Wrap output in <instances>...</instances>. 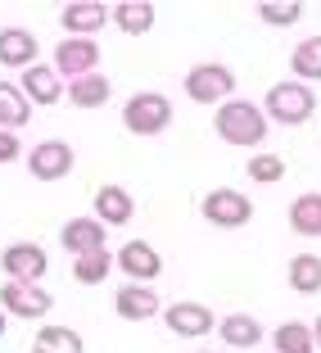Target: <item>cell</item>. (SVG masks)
<instances>
[{"label":"cell","mask_w":321,"mask_h":353,"mask_svg":"<svg viewBox=\"0 0 321 353\" xmlns=\"http://www.w3.org/2000/svg\"><path fill=\"white\" fill-rule=\"evenodd\" d=\"M218 136L227 145H258L267 141V114L253 100H227L218 104Z\"/></svg>","instance_id":"cell-1"},{"label":"cell","mask_w":321,"mask_h":353,"mask_svg":"<svg viewBox=\"0 0 321 353\" xmlns=\"http://www.w3.org/2000/svg\"><path fill=\"white\" fill-rule=\"evenodd\" d=\"M262 114H267V123L303 127L312 114H317V95H312V86H303V82H276L267 91V100H262Z\"/></svg>","instance_id":"cell-2"},{"label":"cell","mask_w":321,"mask_h":353,"mask_svg":"<svg viewBox=\"0 0 321 353\" xmlns=\"http://www.w3.org/2000/svg\"><path fill=\"white\" fill-rule=\"evenodd\" d=\"M167 123H172V104L163 91H136L123 104V127L132 136H158L167 132Z\"/></svg>","instance_id":"cell-3"},{"label":"cell","mask_w":321,"mask_h":353,"mask_svg":"<svg viewBox=\"0 0 321 353\" xmlns=\"http://www.w3.org/2000/svg\"><path fill=\"white\" fill-rule=\"evenodd\" d=\"M231 91H236V73L227 63H195L186 73V95L195 104H227Z\"/></svg>","instance_id":"cell-4"},{"label":"cell","mask_w":321,"mask_h":353,"mask_svg":"<svg viewBox=\"0 0 321 353\" xmlns=\"http://www.w3.org/2000/svg\"><path fill=\"white\" fill-rule=\"evenodd\" d=\"M199 213H204L213 227H227V231H236V227H245L249 218H253V204H249V195H240V190H208L204 195V204H199Z\"/></svg>","instance_id":"cell-5"},{"label":"cell","mask_w":321,"mask_h":353,"mask_svg":"<svg viewBox=\"0 0 321 353\" xmlns=\"http://www.w3.org/2000/svg\"><path fill=\"white\" fill-rule=\"evenodd\" d=\"M0 308L14 312V317L37 322V317H45V312L54 308V299H50V290L37 285V281H10V285H0Z\"/></svg>","instance_id":"cell-6"},{"label":"cell","mask_w":321,"mask_h":353,"mask_svg":"<svg viewBox=\"0 0 321 353\" xmlns=\"http://www.w3.org/2000/svg\"><path fill=\"white\" fill-rule=\"evenodd\" d=\"M95 68H100V46L91 37H68V41L54 46V73H63L68 82L95 73Z\"/></svg>","instance_id":"cell-7"},{"label":"cell","mask_w":321,"mask_h":353,"mask_svg":"<svg viewBox=\"0 0 321 353\" xmlns=\"http://www.w3.org/2000/svg\"><path fill=\"white\" fill-rule=\"evenodd\" d=\"M28 172L37 181H59L73 172V145L68 141H37V150L28 154Z\"/></svg>","instance_id":"cell-8"},{"label":"cell","mask_w":321,"mask_h":353,"mask_svg":"<svg viewBox=\"0 0 321 353\" xmlns=\"http://www.w3.org/2000/svg\"><path fill=\"white\" fill-rule=\"evenodd\" d=\"M163 322L172 335H186V340H199V335L218 331V317H213L208 303H172V308H163Z\"/></svg>","instance_id":"cell-9"},{"label":"cell","mask_w":321,"mask_h":353,"mask_svg":"<svg viewBox=\"0 0 321 353\" xmlns=\"http://www.w3.org/2000/svg\"><path fill=\"white\" fill-rule=\"evenodd\" d=\"M0 268H5V276H10V281H41L45 268H50V259H45L41 245L19 240V245H10V250L0 254Z\"/></svg>","instance_id":"cell-10"},{"label":"cell","mask_w":321,"mask_h":353,"mask_svg":"<svg viewBox=\"0 0 321 353\" xmlns=\"http://www.w3.org/2000/svg\"><path fill=\"white\" fill-rule=\"evenodd\" d=\"M118 268L127 272L132 281H141V285H149V281L163 272V254L149 245V240H127L123 250H118Z\"/></svg>","instance_id":"cell-11"},{"label":"cell","mask_w":321,"mask_h":353,"mask_svg":"<svg viewBox=\"0 0 321 353\" xmlns=\"http://www.w3.org/2000/svg\"><path fill=\"white\" fill-rule=\"evenodd\" d=\"M114 308H118V317H127V322H149V317L158 312V294H154V285L132 281V285H118Z\"/></svg>","instance_id":"cell-12"},{"label":"cell","mask_w":321,"mask_h":353,"mask_svg":"<svg viewBox=\"0 0 321 353\" xmlns=\"http://www.w3.org/2000/svg\"><path fill=\"white\" fill-rule=\"evenodd\" d=\"M19 91L28 95L32 104H59L63 82H59V73H54V68H45V63H32V68H23Z\"/></svg>","instance_id":"cell-13"},{"label":"cell","mask_w":321,"mask_h":353,"mask_svg":"<svg viewBox=\"0 0 321 353\" xmlns=\"http://www.w3.org/2000/svg\"><path fill=\"white\" fill-rule=\"evenodd\" d=\"M132 213H136V204L123 186H100L95 190V222H104V227H127Z\"/></svg>","instance_id":"cell-14"},{"label":"cell","mask_w":321,"mask_h":353,"mask_svg":"<svg viewBox=\"0 0 321 353\" xmlns=\"http://www.w3.org/2000/svg\"><path fill=\"white\" fill-rule=\"evenodd\" d=\"M59 240H63V250L73 254V259H77V254H91V250H104V222L73 218V222H63Z\"/></svg>","instance_id":"cell-15"},{"label":"cell","mask_w":321,"mask_h":353,"mask_svg":"<svg viewBox=\"0 0 321 353\" xmlns=\"http://www.w3.org/2000/svg\"><path fill=\"white\" fill-rule=\"evenodd\" d=\"M0 63L5 68H32L37 63V37L28 28H5L0 32Z\"/></svg>","instance_id":"cell-16"},{"label":"cell","mask_w":321,"mask_h":353,"mask_svg":"<svg viewBox=\"0 0 321 353\" xmlns=\"http://www.w3.org/2000/svg\"><path fill=\"white\" fill-rule=\"evenodd\" d=\"M218 335H222V344H231V349H258L262 326L253 322L249 312H231V317L218 322Z\"/></svg>","instance_id":"cell-17"},{"label":"cell","mask_w":321,"mask_h":353,"mask_svg":"<svg viewBox=\"0 0 321 353\" xmlns=\"http://www.w3.org/2000/svg\"><path fill=\"white\" fill-rule=\"evenodd\" d=\"M59 19H63V32H73V37H91V32L104 28L109 10H104V5H95V0H82V5H68Z\"/></svg>","instance_id":"cell-18"},{"label":"cell","mask_w":321,"mask_h":353,"mask_svg":"<svg viewBox=\"0 0 321 353\" xmlns=\"http://www.w3.org/2000/svg\"><path fill=\"white\" fill-rule=\"evenodd\" d=\"M290 231L294 236H321V195L317 190H308V195H299L290 204Z\"/></svg>","instance_id":"cell-19"},{"label":"cell","mask_w":321,"mask_h":353,"mask_svg":"<svg viewBox=\"0 0 321 353\" xmlns=\"http://www.w3.org/2000/svg\"><path fill=\"white\" fill-rule=\"evenodd\" d=\"M109 77L104 73H86L77 77V82H68V100L77 104V109H100V104H109Z\"/></svg>","instance_id":"cell-20"},{"label":"cell","mask_w":321,"mask_h":353,"mask_svg":"<svg viewBox=\"0 0 321 353\" xmlns=\"http://www.w3.org/2000/svg\"><path fill=\"white\" fill-rule=\"evenodd\" d=\"M114 23L127 37H145V32L154 28V5H145V0H123V5H114Z\"/></svg>","instance_id":"cell-21"},{"label":"cell","mask_w":321,"mask_h":353,"mask_svg":"<svg viewBox=\"0 0 321 353\" xmlns=\"http://www.w3.org/2000/svg\"><path fill=\"white\" fill-rule=\"evenodd\" d=\"M32 118V104H28V95L19 91V86H10V82H0V132H19L23 123Z\"/></svg>","instance_id":"cell-22"},{"label":"cell","mask_w":321,"mask_h":353,"mask_svg":"<svg viewBox=\"0 0 321 353\" xmlns=\"http://www.w3.org/2000/svg\"><path fill=\"white\" fill-rule=\"evenodd\" d=\"M32 353H86V344H82V335H77L73 326H41Z\"/></svg>","instance_id":"cell-23"},{"label":"cell","mask_w":321,"mask_h":353,"mask_svg":"<svg viewBox=\"0 0 321 353\" xmlns=\"http://www.w3.org/2000/svg\"><path fill=\"white\" fill-rule=\"evenodd\" d=\"M290 68H294V77H299L303 86H308V82H321V37H308V41L294 46Z\"/></svg>","instance_id":"cell-24"},{"label":"cell","mask_w":321,"mask_h":353,"mask_svg":"<svg viewBox=\"0 0 321 353\" xmlns=\"http://www.w3.org/2000/svg\"><path fill=\"white\" fill-rule=\"evenodd\" d=\"M290 285L299 294H317L321 290V259L317 254H294L290 259Z\"/></svg>","instance_id":"cell-25"},{"label":"cell","mask_w":321,"mask_h":353,"mask_svg":"<svg viewBox=\"0 0 321 353\" xmlns=\"http://www.w3.org/2000/svg\"><path fill=\"white\" fill-rule=\"evenodd\" d=\"M271 344H276V353H317L312 326H303V322H280L276 335H271Z\"/></svg>","instance_id":"cell-26"},{"label":"cell","mask_w":321,"mask_h":353,"mask_svg":"<svg viewBox=\"0 0 321 353\" xmlns=\"http://www.w3.org/2000/svg\"><path fill=\"white\" fill-rule=\"evenodd\" d=\"M109 268H114L109 250H91V254H77V259H73V276L82 281V285H100V281H109Z\"/></svg>","instance_id":"cell-27"},{"label":"cell","mask_w":321,"mask_h":353,"mask_svg":"<svg viewBox=\"0 0 321 353\" xmlns=\"http://www.w3.org/2000/svg\"><path fill=\"white\" fill-rule=\"evenodd\" d=\"M249 176L262 181V186H271V181L285 176V159H280V154H253V159H249Z\"/></svg>","instance_id":"cell-28"},{"label":"cell","mask_w":321,"mask_h":353,"mask_svg":"<svg viewBox=\"0 0 321 353\" xmlns=\"http://www.w3.org/2000/svg\"><path fill=\"white\" fill-rule=\"evenodd\" d=\"M258 19L271 23V28H294V23L303 19V5H258Z\"/></svg>","instance_id":"cell-29"},{"label":"cell","mask_w":321,"mask_h":353,"mask_svg":"<svg viewBox=\"0 0 321 353\" xmlns=\"http://www.w3.org/2000/svg\"><path fill=\"white\" fill-rule=\"evenodd\" d=\"M19 154H23L19 136H14V132H0V168H5V163H19Z\"/></svg>","instance_id":"cell-30"},{"label":"cell","mask_w":321,"mask_h":353,"mask_svg":"<svg viewBox=\"0 0 321 353\" xmlns=\"http://www.w3.org/2000/svg\"><path fill=\"white\" fill-rule=\"evenodd\" d=\"M312 344L321 349V317H317V326H312Z\"/></svg>","instance_id":"cell-31"},{"label":"cell","mask_w":321,"mask_h":353,"mask_svg":"<svg viewBox=\"0 0 321 353\" xmlns=\"http://www.w3.org/2000/svg\"><path fill=\"white\" fill-rule=\"evenodd\" d=\"M5 331H10V322H5V308H0V335H5Z\"/></svg>","instance_id":"cell-32"},{"label":"cell","mask_w":321,"mask_h":353,"mask_svg":"<svg viewBox=\"0 0 321 353\" xmlns=\"http://www.w3.org/2000/svg\"><path fill=\"white\" fill-rule=\"evenodd\" d=\"M199 353H208V349H199Z\"/></svg>","instance_id":"cell-33"}]
</instances>
